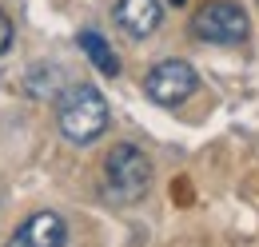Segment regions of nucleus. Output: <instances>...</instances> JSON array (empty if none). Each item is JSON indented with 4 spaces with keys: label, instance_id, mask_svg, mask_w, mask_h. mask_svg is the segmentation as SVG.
Returning a JSON list of instances; mask_svg holds the SVG:
<instances>
[{
    "label": "nucleus",
    "instance_id": "423d86ee",
    "mask_svg": "<svg viewBox=\"0 0 259 247\" xmlns=\"http://www.w3.org/2000/svg\"><path fill=\"white\" fill-rule=\"evenodd\" d=\"M112 16H116V24L128 32L132 40H148L160 28L163 8H160V0H116Z\"/></svg>",
    "mask_w": 259,
    "mask_h": 247
},
{
    "label": "nucleus",
    "instance_id": "7ed1b4c3",
    "mask_svg": "<svg viewBox=\"0 0 259 247\" xmlns=\"http://www.w3.org/2000/svg\"><path fill=\"white\" fill-rule=\"evenodd\" d=\"M192 32L203 44H243L247 40V12L235 0H211L195 12Z\"/></svg>",
    "mask_w": 259,
    "mask_h": 247
},
{
    "label": "nucleus",
    "instance_id": "20e7f679",
    "mask_svg": "<svg viewBox=\"0 0 259 247\" xmlns=\"http://www.w3.org/2000/svg\"><path fill=\"white\" fill-rule=\"evenodd\" d=\"M199 88V76L188 60H160L148 76H144V92L160 108H180L184 100H192Z\"/></svg>",
    "mask_w": 259,
    "mask_h": 247
},
{
    "label": "nucleus",
    "instance_id": "0eeeda50",
    "mask_svg": "<svg viewBox=\"0 0 259 247\" xmlns=\"http://www.w3.org/2000/svg\"><path fill=\"white\" fill-rule=\"evenodd\" d=\"M76 44H80V52H84L88 60L96 64L100 76H120V56L108 48V40H104L96 28H80L76 32Z\"/></svg>",
    "mask_w": 259,
    "mask_h": 247
},
{
    "label": "nucleus",
    "instance_id": "f257e3e1",
    "mask_svg": "<svg viewBox=\"0 0 259 247\" xmlns=\"http://www.w3.org/2000/svg\"><path fill=\"white\" fill-rule=\"evenodd\" d=\"M108 120H112L108 100L92 84H68L56 100V124L68 144H92L108 132Z\"/></svg>",
    "mask_w": 259,
    "mask_h": 247
},
{
    "label": "nucleus",
    "instance_id": "1a4fd4ad",
    "mask_svg": "<svg viewBox=\"0 0 259 247\" xmlns=\"http://www.w3.org/2000/svg\"><path fill=\"white\" fill-rule=\"evenodd\" d=\"M171 4H176V8H180V4H184V0H171Z\"/></svg>",
    "mask_w": 259,
    "mask_h": 247
},
{
    "label": "nucleus",
    "instance_id": "39448f33",
    "mask_svg": "<svg viewBox=\"0 0 259 247\" xmlns=\"http://www.w3.org/2000/svg\"><path fill=\"white\" fill-rule=\"evenodd\" d=\"M68 243V227L56 212H32L24 219L4 247H64Z\"/></svg>",
    "mask_w": 259,
    "mask_h": 247
},
{
    "label": "nucleus",
    "instance_id": "f03ea898",
    "mask_svg": "<svg viewBox=\"0 0 259 247\" xmlns=\"http://www.w3.org/2000/svg\"><path fill=\"white\" fill-rule=\"evenodd\" d=\"M152 184V159L136 144H116L104 155V199L116 208H132Z\"/></svg>",
    "mask_w": 259,
    "mask_h": 247
},
{
    "label": "nucleus",
    "instance_id": "6e6552de",
    "mask_svg": "<svg viewBox=\"0 0 259 247\" xmlns=\"http://www.w3.org/2000/svg\"><path fill=\"white\" fill-rule=\"evenodd\" d=\"M12 40H16V32H12V20H8L4 12H0V56H4L8 48H12Z\"/></svg>",
    "mask_w": 259,
    "mask_h": 247
}]
</instances>
